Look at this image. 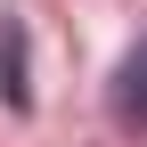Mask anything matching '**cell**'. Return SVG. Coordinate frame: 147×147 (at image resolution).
Masks as SVG:
<instances>
[{"label":"cell","mask_w":147,"mask_h":147,"mask_svg":"<svg viewBox=\"0 0 147 147\" xmlns=\"http://www.w3.org/2000/svg\"><path fill=\"white\" fill-rule=\"evenodd\" d=\"M0 98H8V106L33 98V90H25V25H16V16H0Z\"/></svg>","instance_id":"7a4b0ae2"},{"label":"cell","mask_w":147,"mask_h":147,"mask_svg":"<svg viewBox=\"0 0 147 147\" xmlns=\"http://www.w3.org/2000/svg\"><path fill=\"white\" fill-rule=\"evenodd\" d=\"M115 123H131V131H147V41L123 57L115 74Z\"/></svg>","instance_id":"6da1fadb"}]
</instances>
